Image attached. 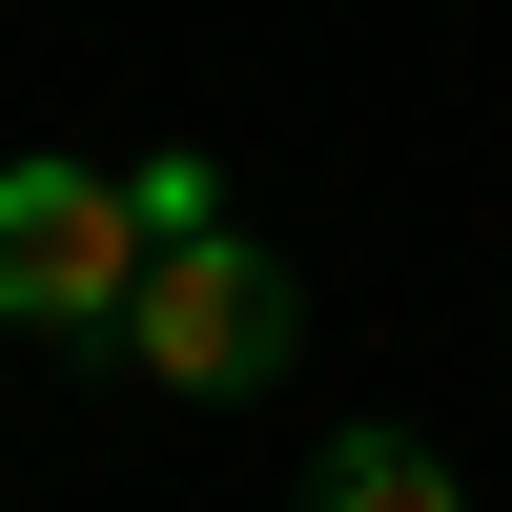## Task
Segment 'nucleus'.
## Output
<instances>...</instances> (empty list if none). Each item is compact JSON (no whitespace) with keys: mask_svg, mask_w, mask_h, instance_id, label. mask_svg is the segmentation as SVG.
<instances>
[{"mask_svg":"<svg viewBox=\"0 0 512 512\" xmlns=\"http://www.w3.org/2000/svg\"><path fill=\"white\" fill-rule=\"evenodd\" d=\"M144 390H185V410H226V390H267L287 349H308V308H287V267L246 226H205V246H164L144 287H123V328H103Z\"/></svg>","mask_w":512,"mask_h":512,"instance_id":"nucleus-1","label":"nucleus"},{"mask_svg":"<svg viewBox=\"0 0 512 512\" xmlns=\"http://www.w3.org/2000/svg\"><path fill=\"white\" fill-rule=\"evenodd\" d=\"M144 205H123V164H0V328H123V287H144Z\"/></svg>","mask_w":512,"mask_h":512,"instance_id":"nucleus-2","label":"nucleus"},{"mask_svg":"<svg viewBox=\"0 0 512 512\" xmlns=\"http://www.w3.org/2000/svg\"><path fill=\"white\" fill-rule=\"evenodd\" d=\"M123 205H144V246H205V226H226V185H205L185 144H144V164H123Z\"/></svg>","mask_w":512,"mask_h":512,"instance_id":"nucleus-4","label":"nucleus"},{"mask_svg":"<svg viewBox=\"0 0 512 512\" xmlns=\"http://www.w3.org/2000/svg\"><path fill=\"white\" fill-rule=\"evenodd\" d=\"M308 512H472V492H451V451H431V431H328Z\"/></svg>","mask_w":512,"mask_h":512,"instance_id":"nucleus-3","label":"nucleus"}]
</instances>
